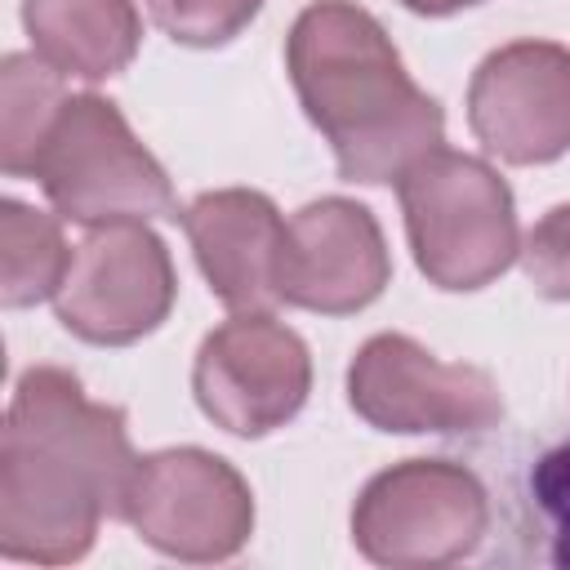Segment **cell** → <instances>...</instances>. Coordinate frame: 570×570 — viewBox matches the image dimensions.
Here are the masks:
<instances>
[{
  "label": "cell",
  "mask_w": 570,
  "mask_h": 570,
  "mask_svg": "<svg viewBox=\"0 0 570 570\" xmlns=\"http://www.w3.org/2000/svg\"><path fill=\"white\" fill-rule=\"evenodd\" d=\"M285 71L343 183H396L445 142L441 102L414 85L383 22L356 0H312L285 36Z\"/></svg>",
  "instance_id": "2"
},
{
  "label": "cell",
  "mask_w": 570,
  "mask_h": 570,
  "mask_svg": "<svg viewBox=\"0 0 570 570\" xmlns=\"http://www.w3.org/2000/svg\"><path fill=\"white\" fill-rule=\"evenodd\" d=\"M151 22L187 49H223L232 45L263 9V0H142Z\"/></svg>",
  "instance_id": "16"
},
{
  "label": "cell",
  "mask_w": 570,
  "mask_h": 570,
  "mask_svg": "<svg viewBox=\"0 0 570 570\" xmlns=\"http://www.w3.org/2000/svg\"><path fill=\"white\" fill-rule=\"evenodd\" d=\"M138 454L125 410L89 401L62 365H31L0 441V552L31 566L80 561L102 517H120Z\"/></svg>",
  "instance_id": "1"
},
{
  "label": "cell",
  "mask_w": 570,
  "mask_h": 570,
  "mask_svg": "<svg viewBox=\"0 0 570 570\" xmlns=\"http://www.w3.org/2000/svg\"><path fill=\"white\" fill-rule=\"evenodd\" d=\"M552 561L570 570V517L557 521V543H552Z\"/></svg>",
  "instance_id": "19"
},
{
  "label": "cell",
  "mask_w": 570,
  "mask_h": 570,
  "mask_svg": "<svg viewBox=\"0 0 570 570\" xmlns=\"http://www.w3.org/2000/svg\"><path fill=\"white\" fill-rule=\"evenodd\" d=\"M401 9L419 13V18H450V13H463V9H476L485 0H396Z\"/></svg>",
  "instance_id": "18"
},
{
  "label": "cell",
  "mask_w": 570,
  "mask_h": 570,
  "mask_svg": "<svg viewBox=\"0 0 570 570\" xmlns=\"http://www.w3.org/2000/svg\"><path fill=\"white\" fill-rule=\"evenodd\" d=\"M521 267L534 294L570 303V200L552 205L521 240Z\"/></svg>",
  "instance_id": "17"
},
{
  "label": "cell",
  "mask_w": 570,
  "mask_h": 570,
  "mask_svg": "<svg viewBox=\"0 0 570 570\" xmlns=\"http://www.w3.org/2000/svg\"><path fill=\"white\" fill-rule=\"evenodd\" d=\"M120 521L174 561H227L254 534L249 481L200 445L138 454Z\"/></svg>",
  "instance_id": "6"
},
{
  "label": "cell",
  "mask_w": 570,
  "mask_h": 570,
  "mask_svg": "<svg viewBox=\"0 0 570 570\" xmlns=\"http://www.w3.org/2000/svg\"><path fill=\"white\" fill-rule=\"evenodd\" d=\"M174 298L178 276L165 240L147 223H111L89 227L76 245L53 312L80 343L129 347L169 321Z\"/></svg>",
  "instance_id": "9"
},
{
  "label": "cell",
  "mask_w": 570,
  "mask_h": 570,
  "mask_svg": "<svg viewBox=\"0 0 570 570\" xmlns=\"http://www.w3.org/2000/svg\"><path fill=\"white\" fill-rule=\"evenodd\" d=\"M405 240L428 285L472 294L521 258L512 187L481 156L436 147L396 178Z\"/></svg>",
  "instance_id": "3"
},
{
  "label": "cell",
  "mask_w": 570,
  "mask_h": 570,
  "mask_svg": "<svg viewBox=\"0 0 570 570\" xmlns=\"http://www.w3.org/2000/svg\"><path fill=\"white\" fill-rule=\"evenodd\" d=\"M62 227L53 214H40L22 200L0 205V303L31 307L62 289L71 267Z\"/></svg>",
  "instance_id": "14"
},
{
  "label": "cell",
  "mask_w": 570,
  "mask_h": 570,
  "mask_svg": "<svg viewBox=\"0 0 570 570\" xmlns=\"http://www.w3.org/2000/svg\"><path fill=\"white\" fill-rule=\"evenodd\" d=\"M22 27L40 62L89 85L120 76L142 45L134 0H22Z\"/></svg>",
  "instance_id": "13"
},
{
  "label": "cell",
  "mask_w": 570,
  "mask_h": 570,
  "mask_svg": "<svg viewBox=\"0 0 570 570\" xmlns=\"http://www.w3.org/2000/svg\"><path fill=\"white\" fill-rule=\"evenodd\" d=\"M62 76L36 53H4L0 62V165L9 178H31L36 147L62 107Z\"/></svg>",
  "instance_id": "15"
},
{
  "label": "cell",
  "mask_w": 570,
  "mask_h": 570,
  "mask_svg": "<svg viewBox=\"0 0 570 570\" xmlns=\"http://www.w3.org/2000/svg\"><path fill=\"white\" fill-rule=\"evenodd\" d=\"M347 405L374 432L468 436L503 419L499 383L481 365L436 361L410 334H374L347 365Z\"/></svg>",
  "instance_id": "7"
},
{
  "label": "cell",
  "mask_w": 570,
  "mask_h": 570,
  "mask_svg": "<svg viewBox=\"0 0 570 570\" xmlns=\"http://www.w3.org/2000/svg\"><path fill=\"white\" fill-rule=\"evenodd\" d=\"M490 499L472 468L450 459H405L365 481L352 503V543L392 570H432L476 552Z\"/></svg>",
  "instance_id": "5"
},
{
  "label": "cell",
  "mask_w": 570,
  "mask_h": 570,
  "mask_svg": "<svg viewBox=\"0 0 570 570\" xmlns=\"http://www.w3.org/2000/svg\"><path fill=\"white\" fill-rule=\"evenodd\" d=\"M178 223L191 240L196 267L209 281V294L232 312H272L276 263L285 240V218L267 191L218 187L200 191L178 209Z\"/></svg>",
  "instance_id": "12"
},
{
  "label": "cell",
  "mask_w": 570,
  "mask_h": 570,
  "mask_svg": "<svg viewBox=\"0 0 570 570\" xmlns=\"http://www.w3.org/2000/svg\"><path fill=\"white\" fill-rule=\"evenodd\" d=\"M312 392L307 343L272 312H236L196 347L191 396L200 414L245 441L285 428Z\"/></svg>",
  "instance_id": "8"
},
{
  "label": "cell",
  "mask_w": 570,
  "mask_h": 570,
  "mask_svg": "<svg viewBox=\"0 0 570 570\" xmlns=\"http://www.w3.org/2000/svg\"><path fill=\"white\" fill-rule=\"evenodd\" d=\"M31 178L40 183L58 218L80 227L151 223V218L178 223L169 174L134 138L125 111L102 94L62 98L58 116L49 120L36 147Z\"/></svg>",
  "instance_id": "4"
},
{
  "label": "cell",
  "mask_w": 570,
  "mask_h": 570,
  "mask_svg": "<svg viewBox=\"0 0 570 570\" xmlns=\"http://www.w3.org/2000/svg\"><path fill=\"white\" fill-rule=\"evenodd\" d=\"M468 125L503 165H552L570 151V49L512 40L468 80Z\"/></svg>",
  "instance_id": "10"
},
{
  "label": "cell",
  "mask_w": 570,
  "mask_h": 570,
  "mask_svg": "<svg viewBox=\"0 0 570 570\" xmlns=\"http://www.w3.org/2000/svg\"><path fill=\"white\" fill-rule=\"evenodd\" d=\"M392 254L379 218L347 196H321L285 223L276 294L316 316H352L383 298Z\"/></svg>",
  "instance_id": "11"
}]
</instances>
